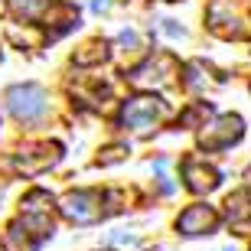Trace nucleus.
Returning a JSON list of instances; mask_svg holds the SVG:
<instances>
[{"label":"nucleus","mask_w":251,"mask_h":251,"mask_svg":"<svg viewBox=\"0 0 251 251\" xmlns=\"http://www.w3.org/2000/svg\"><path fill=\"white\" fill-rule=\"evenodd\" d=\"M245 134V124L238 114H222V118H215L212 124H202V130H199V144H202L205 150H225L232 147V144H238Z\"/></svg>","instance_id":"39448f33"},{"label":"nucleus","mask_w":251,"mask_h":251,"mask_svg":"<svg viewBox=\"0 0 251 251\" xmlns=\"http://www.w3.org/2000/svg\"><path fill=\"white\" fill-rule=\"evenodd\" d=\"M7 108L17 121H39L49 108V98L39 85H13L7 92Z\"/></svg>","instance_id":"7ed1b4c3"},{"label":"nucleus","mask_w":251,"mask_h":251,"mask_svg":"<svg viewBox=\"0 0 251 251\" xmlns=\"http://www.w3.org/2000/svg\"><path fill=\"white\" fill-rule=\"evenodd\" d=\"M176 228L183 235H209V232H215L219 228V215H215V209L212 205H189L186 212L176 219Z\"/></svg>","instance_id":"0eeeda50"},{"label":"nucleus","mask_w":251,"mask_h":251,"mask_svg":"<svg viewBox=\"0 0 251 251\" xmlns=\"http://www.w3.org/2000/svg\"><path fill=\"white\" fill-rule=\"evenodd\" d=\"M124 153H127L124 147H111V150H104V157H98V163H118Z\"/></svg>","instance_id":"4468645a"},{"label":"nucleus","mask_w":251,"mask_h":251,"mask_svg":"<svg viewBox=\"0 0 251 251\" xmlns=\"http://www.w3.org/2000/svg\"><path fill=\"white\" fill-rule=\"evenodd\" d=\"M183 179H186V189H193V193H212V189L219 186L215 167H209L202 157H186L183 160Z\"/></svg>","instance_id":"6e6552de"},{"label":"nucleus","mask_w":251,"mask_h":251,"mask_svg":"<svg viewBox=\"0 0 251 251\" xmlns=\"http://www.w3.org/2000/svg\"><path fill=\"white\" fill-rule=\"evenodd\" d=\"M111 199V193H101V189H75V193H65L59 209L69 222L75 225H92L98 219L108 215V209H101L104 202Z\"/></svg>","instance_id":"f03ea898"},{"label":"nucleus","mask_w":251,"mask_h":251,"mask_svg":"<svg viewBox=\"0 0 251 251\" xmlns=\"http://www.w3.org/2000/svg\"><path fill=\"white\" fill-rule=\"evenodd\" d=\"M7 7L20 20H36L43 13V7H46V0H7Z\"/></svg>","instance_id":"f8f14e48"},{"label":"nucleus","mask_w":251,"mask_h":251,"mask_svg":"<svg viewBox=\"0 0 251 251\" xmlns=\"http://www.w3.org/2000/svg\"><path fill=\"white\" fill-rule=\"evenodd\" d=\"M225 251H235V248H225Z\"/></svg>","instance_id":"dca6fc26"},{"label":"nucleus","mask_w":251,"mask_h":251,"mask_svg":"<svg viewBox=\"0 0 251 251\" xmlns=\"http://www.w3.org/2000/svg\"><path fill=\"white\" fill-rule=\"evenodd\" d=\"M88 52H75V65H92V62H101L104 56H108V43L104 39H95V43H88Z\"/></svg>","instance_id":"ddd939ff"},{"label":"nucleus","mask_w":251,"mask_h":251,"mask_svg":"<svg viewBox=\"0 0 251 251\" xmlns=\"http://www.w3.org/2000/svg\"><path fill=\"white\" fill-rule=\"evenodd\" d=\"M59 157H62V147H59V144H49V140H43V144H26V147L13 157V167H17L20 173H39V170L59 163Z\"/></svg>","instance_id":"423d86ee"},{"label":"nucleus","mask_w":251,"mask_h":251,"mask_svg":"<svg viewBox=\"0 0 251 251\" xmlns=\"http://www.w3.org/2000/svg\"><path fill=\"white\" fill-rule=\"evenodd\" d=\"M176 72H179L176 59L170 56V52H157V56L147 59L144 65H137L127 78H130V85H137V88H163V85L173 82Z\"/></svg>","instance_id":"20e7f679"},{"label":"nucleus","mask_w":251,"mask_h":251,"mask_svg":"<svg viewBox=\"0 0 251 251\" xmlns=\"http://www.w3.org/2000/svg\"><path fill=\"white\" fill-rule=\"evenodd\" d=\"M3 251H36V238H29L23 222H13L7 228V242H3Z\"/></svg>","instance_id":"9d476101"},{"label":"nucleus","mask_w":251,"mask_h":251,"mask_svg":"<svg viewBox=\"0 0 251 251\" xmlns=\"http://www.w3.org/2000/svg\"><path fill=\"white\" fill-rule=\"evenodd\" d=\"M225 215H228V222H235V225L251 222V196L245 193V189L232 193V196H228V202H225Z\"/></svg>","instance_id":"1a4fd4ad"},{"label":"nucleus","mask_w":251,"mask_h":251,"mask_svg":"<svg viewBox=\"0 0 251 251\" xmlns=\"http://www.w3.org/2000/svg\"><path fill=\"white\" fill-rule=\"evenodd\" d=\"M49 205H52V196L46 189H33L23 196V215H49Z\"/></svg>","instance_id":"9b49d317"},{"label":"nucleus","mask_w":251,"mask_h":251,"mask_svg":"<svg viewBox=\"0 0 251 251\" xmlns=\"http://www.w3.org/2000/svg\"><path fill=\"white\" fill-rule=\"evenodd\" d=\"M108 7H111V0H92V10H95V13H104Z\"/></svg>","instance_id":"2eb2a0df"},{"label":"nucleus","mask_w":251,"mask_h":251,"mask_svg":"<svg viewBox=\"0 0 251 251\" xmlns=\"http://www.w3.org/2000/svg\"><path fill=\"white\" fill-rule=\"evenodd\" d=\"M170 114L167 101H160L157 95H134L121 104V124L134 134H147L153 130L163 118Z\"/></svg>","instance_id":"f257e3e1"}]
</instances>
